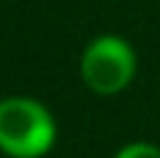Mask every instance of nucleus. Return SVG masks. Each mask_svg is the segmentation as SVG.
<instances>
[{
    "label": "nucleus",
    "mask_w": 160,
    "mask_h": 158,
    "mask_svg": "<svg viewBox=\"0 0 160 158\" xmlns=\"http://www.w3.org/2000/svg\"><path fill=\"white\" fill-rule=\"evenodd\" d=\"M56 144L51 110L28 96L0 99V153L8 158H42Z\"/></svg>",
    "instance_id": "f257e3e1"
},
{
    "label": "nucleus",
    "mask_w": 160,
    "mask_h": 158,
    "mask_svg": "<svg viewBox=\"0 0 160 158\" xmlns=\"http://www.w3.org/2000/svg\"><path fill=\"white\" fill-rule=\"evenodd\" d=\"M79 71H82L84 85L93 93H98V96H115V93H121L135 79L138 57H135V48L124 37H118V34H101V37H96L84 48Z\"/></svg>",
    "instance_id": "f03ea898"
},
{
    "label": "nucleus",
    "mask_w": 160,
    "mask_h": 158,
    "mask_svg": "<svg viewBox=\"0 0 160 158\" xmlns=\"http://www.w3.org/2000/svg\"><path fill=\"white\" fill-rule=\"evenodd\" d=\"M115 158H160V147L146 144V141H132V144L121 147Z\"/></svg>",
    "instance_id": "7ed1b4c3"
}]
</instances>
